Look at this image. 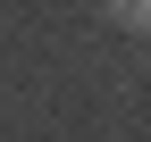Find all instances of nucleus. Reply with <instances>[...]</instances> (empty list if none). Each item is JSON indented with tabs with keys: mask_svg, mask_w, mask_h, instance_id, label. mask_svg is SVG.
Here are the masks:
<instances>
[{
	"mask_svg": "<svg viewBox=\"0 0 151 142\" xmlns=\"http://www.w3.org/2000/svg\"><path fill=\"white\" fill-rule=\"evenodd\" d=\"M118 17H134V25H151V0H118Z\"/></svg>",
	"mask_w": 151,
	"mask_h": 142,
	"instance_id": "nucleus-1",
	"label": "nucleus"
}]
</instances>
